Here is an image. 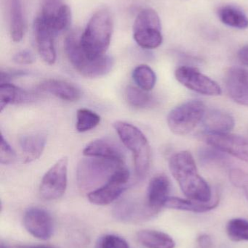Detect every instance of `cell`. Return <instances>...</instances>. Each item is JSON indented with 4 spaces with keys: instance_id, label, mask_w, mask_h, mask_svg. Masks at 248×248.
I'll return each instance as SVG.
<instances>
[{
    "instance_id": "5b68a950",
    "label": "cell",
    "mask_w": 248,
    "mask_h": 248,
    "mask_svg": "<svg viewBox=\"0 0 248 248\" xmlns=\"http://www.w3.org/2000/svg\"><path fill=\"white\" fill-rule=\"evenodd\" d=\"M114 127L124 145L132 153L137 176L143 179L148 174L151 164V148L147 137L139 128L128 122L119 121Z\"/></svg>"
},
{
    "instance_id": "83f0119b",
    "label": "cell",
    "mask_w": 248,
    "mask_h": 248,
    "mask_svg": "<svg viewBox=\"0 0 248 248\" xmlns=\"http://www.w3.org/2000/svg\"><path fill=\"white\" fill-rule=\"evenodd\" d=\"M100 122L99 115L89 109H79L77 112L76 128L79 132H85L97 126Z\"/></svg>"
},
{
    "instance_id": "d4e9b609",
    "label": "cell",
    "mask_w": 248,
    "mask_h": 248,
    "mask_svg": "<svg viewBox=\"0 0 248 248\" xmlns=\"http://www.w3.org/2000/svg\"><path fill=\"white\" fill-rule=\"evenodd\" d=\"M218 16L223 23L238 29L248 28V17L244 12L233 5L221 7L218 10Z\"/></svg>"
},
{
    "instance_id": "9c48e42d",
    "label": "cell",
    "mask_w": 248,
    "mask_h": 248,
    "mask_svg": "<svg viewBox=\"0 0 248 248\" xmlns=\"http://www.w3.org/2000/svg\"><path fill=\"white\" fill-rule=\"evenodd\" d=\"M129 180V170L126 166H122L103 186L89 192L87 195L89 201L97 205L112 203L125 192Z\"/></svg>"
},
{
    "instance_id": "d6986e66",
    "label": "cell",
    "mask_w": 248,
    "mask_h": 248,
    "mask_svg": "<svg viewBox=\"0 0 248 248\" xmlns=\"http://www.w3.org/2000/svg\"><path fill=\"white\" fill-rule=\"evenodd\" d=\"M39 90L68 102H76L82 97L80 89L66 81L59 79H48L41 83Z\"/></svg>"
},
{
    "instance_id": "836d02e7",
    "label": "cell",
    "mask_w": 248,
    "mask_h": 248,
    "mask_svg": "<svg viewBox=\"0 0 248 248\" xmlns=\"http://www.w3.org/2000/svg\"><path fill=\"white\" fill-rule=\"evenodd\" d=\"M61 0H42V10L40 14L50 16L55 14L63 5Z\"/></svg>"
},
{
    "instance_id": "ac0fdd59",
    "label": "cell",
    "mask_w": 248,
    "mask_h": 248,
    "mask_svg": "<svg viewBox=\"0 0 248 248\" xmlns=\"http://www.w3.org/2000/svg\"><path fill=\"white\" fill-rule=\"evenodd\" d=\"M114 215L116 219L125 222H138L153 217L147 204L141 205L133 201H122L115 206Z\"/></svg>"
},
{
    "instance_id": "3957f363",
    "label": "cell",
    "mask_w": 248,
    "mask_h": 248,
    "mask_svg": "<svg viewBox=\"0 0 248 248\" xmlns=\"http://www.w3.org/2000/svg\"><path fill=\"white\" fill-rule=\"evenodd\" d=\"M80 35L77 32H73L64 42L66 53L71 65L76 71L87 78H99L109 74L114 66L113 58L106 55L96 59L89 58L82 49Z\"/></svg>"
},
{
    "instance_id": "f1b7e54d",
    "label": "cell",
    "mask_w": 248,
    "mask_h": 248,
    "mask_svg": "<svg viewBox=\"0 0 248 248\" xmlns=\"http://www.w3.org/2000/svg\"><path fill=\"white\" fill-rule=\"evenodd\" d=\"M227 233L234 242L248 241V221L243 218H233L227 224Z\"/></svg>"
},
{
    "instance_id": "30bf717a",
    "label": "cell",
    "mask_w": 248,
    "mask_h": 248,
    "mask_svg": "<svg viewBox=\"0 0 248 248\" xmlns=\"http://www.w3.org/2000/svg\"><path fill=\"white\" fill-rule=\"evenodd\" d=\"M176 79L186 88L206 96L221 95V88L214 80L202 74L197 68L181 66L175 73Z\"/></svg>"
},
{
    "instance_id": "5bb4252c",
    "label": "cell",
    "mask_w": 248,
    "mask_h": 248,
    "mask_svg": "<svg viewBox=\"0 0 248 248\" xmlns=\"http://www.w3.org/2000/svg\"><path fill=\"white\" fill-rule=\"evenodd\" d=\"M225 83L231 100L241 106H248V70L240 67L230 68Z\"/></svg>"
},
{
    "instance_id": "603a6c76",
    "label": "cell",
    "mask_w": 248,
    "mask_h": 248,
    "mask_svg": "<svg viewBox=\"0 0 248 248\" xmlns=\"http://www.w3.org/2000/svg\"><path fill=\"white\" fill-rule=\"evenodd\" d=\"M33 94L10 83L0 86V111L2 112L9 104H20L33 100Z\"/></svg>"
},
{
    "instance_id": "8992f818",
    "label": "cell",
    "mask_w": 248,
    "mask_h": 248,
    "mask_svg": "<svg viewBox=\"0 0 248 248\" xmlns=\"http://www.w3.org/2000/svg\"><path fill=\"white\" fill-rule=\"evenodd\" d=\"M206 107L202 101L192 100L173 108L167 116L169 128L173 134L186 135L202 122Z\"/></svg>"
},
{
    "instance_id": "cb8c5ba5",
    "label": "cell",
    "mask_w": 248,
    "mask_h": 248,
    "mask_svg": "<svg viewBox=\"0 0 248 248\" xmlns=\"http://www.w3.org/2000/svg\"><path fill=\"white\" fill-rule=\"evenodd\" d=\"M137 239L147 248H175L176 243L166 233L156 230H144L137 234Z\"/></svg>"
},
{
    "instance_id": "4fadbf2b",
    "label": "cell",
    "mask_w": 248,
    "mask_h": 248,
    "mask_svg": "<svg viewBox=\"0 0 248 248\" xmlns=\"http://www.w3.org/2000/svg\"><path fill=\"white\" fill-rule=\"evenodd\" d=\"M33 31L38 52L41 58L49 65L55 63L56 52L54 46V38L56 35L39 16L33 23Z\"/></svg>"
},
{
    "instance_id": "8d00e7d4",
    "label": "cell",
    "mask_w": 248,
    "mask_h": 248,
    "mask_svg": "<svg viewBox=\"0 0 248 248\" xmlns=\"http://www.w3.org/2000/svg\"><path fill=\"white\" fill-rule=\"evenodd\" d=\"M238 58L242 63L248 66V45L240 49L238 52Z\"/></svg>"
},
{
    "instance_id": "4316f807",
    "label": "cell",
    "mask_w": 248,
    "mask_h": 248,
    "mask_svg": "<svg viewBox=\"0 0 248 248\" xmlns=\"http://www.w3.org/2000/svg\"><path fill=\"white\" fill-rule=\"evenodd\" d=\"M132 78L141 90L148 92L152 90L157 81L154 71L147 65H140L134 69Z\"/></svg>"
},
{
    "instance_id": "484cf974",
    "label": "cell",
    "mask_w": 248,
    "mask_h": 248,
    "mask_svg": "<svg viewBox=\"0 0 248 248\" xmlns=\"http://www.w3.org/2000/svg\"><path fill=\"white\" fill-rule=\"evenodd\" d=\"M55 35L69 27L71 22V11L67 4H63L59 10L50 16L39 14Z\"/></svg>"
},
{
    "instance_id": "7a4b0ae2",
    "label": "cell",
    "mask_w": 248,
    "mask_h": 248,
    "mask_svg": "<svg viewBox=\"0 0 248 248\" xmlns=\"http://www.w3.org/2000/svg\"><path fill=\"white\" fill-rule=\"evenodd\" d=\"M113 31V17L110 12L106 9L96 12L80 35V45L84 53L92 59L106 55Z\"/></svg>"
},
{
    "instance_id": "4dcf8cb0",
    "label": "cell",
    "mask_w": 248,
    "mask_h": 248,
    "mask_svg": "<svg viewBox=\"0 0 248 248\" xmlns=\"http://www.w3.org/2000/svg\"><path fill=\"white\" fill-rule=\"evenodd\" d=\"M230 182L243 191L248 200V173L239 169H231L229 173Z\"/></svg>"
},
{
    "instance_id": "44dd1931",
    "label": "cell",
    "mask_w": 248,
    "mask_h": 248,
    "mask_svg": "<svg viewBox=\"0 0 248 248\" xmlns=\"http://www.w3.org/2000/svg\"><path fill=\"white\" fill-rule=\"evenodd\" d=\"M10 31L13 42L22 40L26 30V22L23 16V7L20 0H8Z\"/></svg>"
},
{
    "instance_id": "7c38bea8",
    "label": "cell",
    "mask_w": 248,
    "mask_h": 248,
    "mask_svg": "<svg viewBox=\"0 0 248 248\" xmlns=\"http://www.w3.org/2000/svg\"><path fill=\"white\" fill-rule=\"evenodd\" d=\"M205 140L211 147L248 163V140L245 137L230 134H208Z\"/></svg>"
},
{
    "instance_id": "1f68e13d",
    "label": "cell",
    "mask_w": 248,
    "mask_h": 248,
    "mask_svg": "<svg viewBox=\"0 0 248 248\" xmlns=\"http://www.w3.org/2000/svg\"><path fill=\"white\" fill-rule=\"evenodd\" d=\"M95 248H129V245L119 236L106 234L98 240Z\"/></svg>"
},
{
    "instance_id": "9a60e30c",
    "label": "cell",
    "mask_w": 248,
    "mask_h": 248,
    "mask_svg": "<svg viewBox=\"0 0 248 248\" xmlns=\"http://www.w3.org/2000/svg\"><path fill=\"white\" fill-rule=\"evenodd\" d=\"M170 189V180L165 174L157 175L150 181L146 204L153 215L158 214L165 207Z\"/></svg>"
},
{
    "instance_id": "ffe728a7",
    "label": "cell",
    "mask_w": 248,
    "mask_h": 248,
    "mask_svg": "<svg viewBox=\"0 0 248 248\" xmlns=\"http://www.w3.org/2000/svg\"><path fill=\"white\" fill-rule=\"evenodd\" d=\"M46 145V137L41 134L23 136L19 140V147L23 163L35 161L42 155Z\"/></svg>"
},
{
    "instance_id": "52a82bcc",
    "label": "cell",
    "mask_w": 248,
    "mask_h": 248,
    "mask_svg": "<svg viewBox=\"0 0 248 248\" xmlns=\"http://www.w3.org/2000/svg\"><path fill=\"white\" fill-rule=\"evenodd\" d=\"M161 29V20L157 12L145 9L138 13L134 22V39L144 49H156L163 43Z\"/></svg>"
},
{
    "instance_id": "6da1fadb",
    "label": "cell",
    "mask_w": 248,
    "mask_h": 248,
    "mask_svg": "<svg viewBox=\"0 0 248 248\" xmlns=\"http://www.w3.org/2000/svg\"><path fill=\"white\" fill-rule=\"evenodd\" d=\"M171 174L188 199L201 202L212 201V191L198 171L193 156L188 151L175 153L169 160Z\"/></svg>"
},
{
    "instance_id": "d6a6232c",
    "label": "cell",
    "mask_w": 248,
    "mask_h": 248,
    "mask_svg": "<svg viewBox=\"0 0 248 248\" xmlns=\"http://www.w3.org/2000/svg\"><path fill=\"white\" fill-rule=\"evenodd\" d=\"M16 159V154L7 140L1 136V147H0V163L8 165L13 163Z\"/></svg>"
},
{
    "instance_id": "e0dca14e",
    "label": "cell",
    "mask_w": 248,
    "mask_h": 248,
    "mask_svg": "<svg viewBox=\"0 0 248 248\" xmlns=\"http://www.w3.org/2000/svg\"><path fill=\"white\" fill-rule=\"evenodd\" d=\"M202 124L208 134L214 135L230 134L235 125L234 118L230 113L218 109L206 110Z\"/></svg>"
},
{
    "instance_id": "f546056e",
    "label": "cell",
    "mask_w": 248,
    "mask_h": 248,
    "mask_svg": "<svg viewBox=\"0 0 248 248\" xmlns=\"http://www.w3.org/2000/svg\"><path fill=\"white\" fill-rule=\"evenodd\" d=\"M125 94H126V99L128 103L132 107L138 108L147 107L151 101L150 94H149L145 90H141L139 87L129 86L127 87Z\"/></svg>"
},
{
    "instance_id": "7402d4cb",
    "label": "cell",
    "mask_w": 248,
    "mask_h": 248,
    "mask_svg": "<svg viewBox=\"0 0 248 248\" xmlns=\"http://www.w3.org/2000/svg\"><path fill=\"white\" fill-rule=\"evenodd\" d=\"M219 204L218 197L209 202H201L190 199H182L176 197H169L166 201L165 207L170 209L191 211L194 213H205L216 208Z\"/></svg>"
},
{
    "instance_id": "d590c367",
    "label": "cell",
    "mask_w": 248,
    "mask_h": 248,
    "mask_svg": "<svg viewBox=\"0 0 248 248\" xmlns=\"http://www.w3.org/2000/svg\"><path fill=\"white\" fill-rule=\"evenodd\" d=\"M197 242L198 246L201 248H211L213 246L212 239L208 234H202L199 236Z\"/></svg>"
},
{
    "instance_id": "e575fe53",
    "label": "cell",
    "mask_w": 248,
    "mask_h": 248,
    "mask_svg": "<svg viewBox=\"0 0 248 248\" xmlns=\"http://www.w3.org/2000/svg\"><path fill=\"white\" fill-rule=\"evenodd\" d=\"M13 61L16 63L21 64V65H29L35 62L34 55L31 51L25 49L17 52L13 56Z\"/></svg>"
},
{
    "instance_id": "277c9868",
    "label": "cell",
    "mask_w": 248,
    "mask_h": 248,
    "mask_svg": "<svg viewBox=\"0 0 248 248\" xmlns=\"http://www.w3.org/2000/svg\"><path fill=\"white\" fill-rule=\"evenodd\" d=\"M124 166L125 162L100 157H88L83 159L77 166L79 187L83 192H92L103 186L118 169Z\"/></svg>"
},
{
    "instance_id": "8fae6325",
    "label": "cell",
    "mask_w": 248,
    "mask_h": 248,
    "mask_svg": "<svg viewBox=\"0 0 248 248\" xmlns=\"http://www.w3.org/2000/svg\"><path fill=\"white\" fill-rule=\"evenodd\" d=\"M26 230L36 238L49 240L53 234V221L50 214L43 208H31L23 218Z\"/></svg>"
},
{
    "instance_id": "f35d334b",
    "label": "cell",
    "mask_w": 248,
    "mask_h": 248,
    "mask_svg": "<svg viewBox=\"0 0 248 248\" xmlns=\"http://www.w3.org/2000/svg\"><path fill=\"white\" fill-rule=\"evenodd\" d=\"M0 248H6V246H4V245H3V243H1V246H0Z\"/></svg>"
},
{
    "instance_id": "2e32d148",
    "label": "cell",
    "mask_w": 248,
    "mask_h": 248,
    "mask_svg": "<svg viewBox=\"0 0 248 248\" xmlns=\"http://www.w3.org/2000/svg\"><path fill=\"white\" fill-rule=\"evenodd\" d=\"M83 155L87 157L125 162V154L122 147L109 139H98L89 143L83 150Z\"/></svg>"
},
{
    "instance_id": "74e56055",
    "label": "cell",
    "mask_w": 248,
    "mask_h": 248,
    "mask_svg": "<svg viewBox=\"0 0 248 248\" xmlns=\"http://www.w3.org/2000/svg\"><path fill=\"white\" fill-rule=\"evenodd\" d=\"M27 248H53L52 247H50V246H33V247H29Z\"/></svg>"
},
{
    "instance_id": "ba28073f",
    "label": "cell",
    "mask_w": 248,
    "mask_h": 248,
    "mask_svg": "<svg viewBox=\"0 0 248 248\" xmlns=\"http://www.w3.org/2000/svg\"><path fill=\"white\" fill-rule=\"evenodd\" d=\"M68 163V158L62 157L46 172L39 187V192L44 199L53 201L64 195L67 187Z\"/></svg>"
}]
</instances>
